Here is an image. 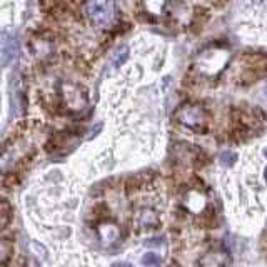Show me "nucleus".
<instances>
[{
    "mask_svg": "<svg viewBox=\"0 0 267 267\" xmlns=\"http://www.w3.org/2000/svg\"><path fill=\"white\" fill-rule=\"evenodd\" d=\"M175 119L182 127L190 129L197 134H204L211 124V116L209 112L199 104H184L175 114Z\"/></svg>",
    "mask_w": 267,
    "mask_h": 267,
    "instance_id": "f257e3e1",
    "label": "nucleus"
},
{
    "mask_svg": "<svg viewBox=\"0 0 267 267\" xmlns=\"http://www.w3.org/2000/svg\"><path fill=\"white\" fill-rule=\"evenodd\" d=\"M30 152L29 145L22 142H10L0 147V174L12 172L14 167L24 162L27 159V154Z\"/></svg>",
    "mask_w": 267,
    "mask_h": 267,
    "instance_id": "f03ea898",
    "label": "nucleus"
},
{
    "mask_svg": "<svg viewBox=\"0 0 267 267\" xmlns=\"http://www.w3.org/2000/svg\"><path fill=\"white\" fill-rule=\"evenodd\" d=\"M85 12L94 25L105 29L114 20V0H88Z\"/></svg>",
    "mask_w": 267,
    "mask_h": 267,
    "instance_id": "7ed1b4c3",
    "label": "nucleus"
},
{
    "mask_svg": "<svg viewBox=\"0 0 267 267\" xmlns=\"http://www.w3.org/2000/svg\"><path fill=\"white\" fill-rule=\"evenodd\" d=\"M136 226L141 231H155V229L161 227V219H159V214L154 209L144 207L139 209L136 214Z\"/></svg>",
    "mask_w": 267,
    "mask_h": 267,
    "instance_id": "20e7f679",
    "label": "nucleus"
},
{
    "mask_svg": "<svg viewBox=\"0 0 267 267\" xmlns=\"http://www.w3.org/2000/svg\"><path fill=\"white\" fill-rule=\"evenodd\" d=\"M14 256V246L9 240H0V267H4Z\"/></svg>",
    "mask_w": 267,
    "mask_h": 267,
    "instance_id": "39448f33",
    "label": "nucleus"
},
{
    "mask_svg": "<svg viewBox=\"0 0 267 267\" xmlns=\"http://www.w3.org/2000/svg\"><path fill=\"white\" fill-rule=\"evenodd\" d=\"M202 267H224L222 264V256L217 252H209L207 256L201 260Z\"/></svg>",
    "mask_w": 267,
    "mask_h": 267,
    "instance_id": "423d86ee",
    "label": "nucleus"
},
{
    "mask_svg": "<svg viewBox=\"0 0 267 267\" xmlns=\"http://www.w3.org/2000/svg\"><path fill=\"white\" fill-rule=\"evenodd\" d=\"M165 5H167L165 0H145V7L150 14H164Z\"/></svg>",
    "mask_w": 267,
    "mask_h": 267,
    "instance_id": "0eeeda50",
    "label": "nucleus"
},
{
    "mask_svg": "<svg viewBox=\"0 0 267 267\" xmlns=\"http://www.w3.org/2000/svg\"><path fill=\"white\" fill-rule=\"evenodd\" d=\"M142 187H144L142 177H130V179L127 181V184H125V190H127V194H129V195L139 192Z\"/></svg>",
    "mask_w": 267,
    "mask_h": 267,
    "instance_id": "6e6552de",
    "label": "nucleus"
},
{
    "mask_svg": "<svg viewBox=\"0 0 267 267\" xmlns=\"http://www.w3.org/2000/svg\"><path fill=\"white\" fill-rule=\"evenodd\" d=\"M10 220V207L5 201L0 199V231L9 224Z\"/></svg>",
    "mask_w": 267,
    "mask_h": 267,
    "instance_id": "1a4fd4ad",
    "label": "nucleus"
},
{
    "mask_svg": "<svg viewBox=\"0 0 267 267\" xmlns=\"http://www.w3.org/2000/svg\"><path fill=\"white\" fill-rule=\"evenodd\" d=\"M15 42L12 39H5L2 42V55H4V63H7L9 59H12V54H14Z\"/></svg>",
    "mask_w": 267,
    "mask_h": 267,
    "instance_id": "9d476101",
    "label": "nucleus"
},
{
    "mask_svg": "<svg viewBox=\"0 0 267 267\" xmlns=\"http://www.w3.org/2000/svg\"><path fill=\"white\" fill-rule=\"evenodd\" d=\"M142 264L145 267H159L162 264V257L159 256V254L149 252V254H145V256L142 257Z\"/></svg>",
    "mask_w": 267,
    "mask_h": 267,
    "instance_id": "9b49d317",
    "label": "nucleus"
},
{
    "mask_svg": "<svg viewBox=\"0 0 267 267\" xmlns=\"http://www.w3.org/2000/svg\"><path fill=\"white\" fill-rule=\"evenodd\" d=\"M127 57H129V49H127L125 46H122L120 47L117 52H116V55H114V65L116 67H120L122 65V63L127 60Z\"/></svg>",
    "mask_w": 267,
    "mask_h": 267,
    "instance_id": "f8f14e48",
    "label": "nucleus"
},
{
    "mask_svg": "<svg viewBox=\"0 0 267 267\" xmlns=\"http://www.w3.org/2000/svg\"><path fill=\"white\" fill-rule=\"evenodd\" d=\"M215 224H217V217H215L214 209H209V211L204 214V226H207V227H214Z\"/></svg>",
    "mask_w": 267,
    "mask_h": 267,
    "instance_id": "ddd939ff",
    "label": "nucleus"
},
{
    "mask_svg": "<svg viewBox=\"0 0 267 267\" xmlns=\"http://www.w3.org/2000/svg\"><path fill=\"white\" fill-rule=\"evenodd\" d=\"M236 161H237V154H234V152H224V154L220 155V162L226 165H231Z\"/></svg>",
    "mask_w": 267,
    "mask_h": 267,
    "instance_id": "4468645a",
    "label": "nucleus"
},
{
    "mask_svg": "<svg viewBox=\"0 0 267 267\" xmlns=\"http://www.w3.org/2000/svg\"><path fill=\"white\" fill-rule=\"evenodd\" d=\"M162 242H164L162 237H155V239H149L147 240V246H159V244H162Z\"/></svg>",
    "mask_w": 267,
    "mask_h": 267,
    "instance_id": "2eb2a0df",
    "label": "nucleus"
},
{
    "mask_svg": "<svg viewBox=\"0 0 267 267\" xmlns=\"http://www.w3.org/2000/svg\"><path fill=\"white\" fill-rule=\"evenodd\" d=\"M112 267H132V265L127 264V262H117V264H114Z\"/></svg>",
    "mask_w": 267,
    "mask_h": 267,
    "instance_id": "dca6fc26",
    "label": "nucleus"
},
{
    "mask_svg": "<svg viewBox=\"0 0 267 267\" xmlns=\"http://www.w3.org/2000/svg\"><path fill=\"white\" fill-rule=\"evenodd\" d=\"M264 177H265V181H267V167H265V170H264Z\"/></svg>",
    "mask_w": 267,
    "mask_h": 267,
    "instance_id": "f3484780",
    "label": "nucleus"
},
{
    "mask_svg": "<svg viewBox=\"0 0 267 267\" xmlns=\"http://www.w3.org/2000/svg\"><path fill=\"white\" fill-rule=\"evenodd\" d=\"M265 157H267V149H265Z\"/></svg>",
    "mask_w": 267,
    "mask_h": 267,
    "instance_id": "a211bd4d",
    "label": "nucleus"
},
{
    "mask_svg": "<svg viewBox=\"0 0 267 267\" xmlns=\"http://www.w3.org/2000/svg\"><path fill=\"white\" fill-rule=\"evenodd\" d=\"M265 95H267V87H265Z\"/></svg>",
    "mask_w": 267,
    "mask_h": 267,
    "instance_id": "6ab92c4d",
    "label": "nucleus"
}]
</instances>
